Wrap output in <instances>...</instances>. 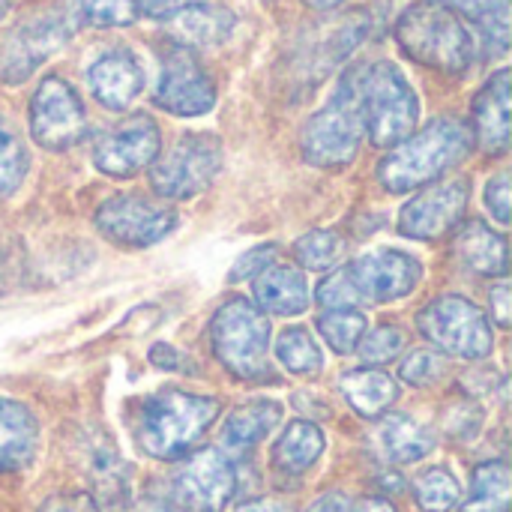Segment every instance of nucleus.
<instances>
[{
  "mask_svg": "<svg viewBox=\"0 0 512 512\" xmlns=\"http://www.w3.org/2000/svg\"><path fill=\"white\" fill-rule=\"evenodd\" d=\"M345 0H306V6H312V9H321V12H327V9H336V6H342Z\"/></svg>",
  "mask_w": 512,
  "mask_h": 512,
  "instance_id": "obj_49",
  "label": "nucleus"
},
{
  "mask_svg": "<svg viewBox=\"0 0 512 512\" xmlns=\"http://www.w3.org/2000/svg\"><path fill=\"white\" fill-rule=\"evenodd\" d=\"M318 330L336 354H351V351H357L360 339L366 336L369 321L357 309H327L318 318Z\"/></svg>",
  "mask_w": 512,
  "mask_h": 512,
  "instance_id": "obj_33",
  "label": "nucleus"
},
{
  "mask_svg": "<svg viewBox=\"0 0 512 512\" xmlns=\"http://www.w3.org/2000/svg\"><path fill=\"white\" fill-rule=\"evenodd\" d=\"M87 84H90V93L96 96L99 105H105L111 111H123L141 96L144 69H141V63H138V57L132 51L111 48V51L99 54L90 63Z\"/></svg>",
  "mask_w": 512,
  "mask_h": 512,
  "instance_id": "obj_17",
  "label": "nucleus"
},
{
  "mask_svg": "<svg viewBox=\"0 0 512 512\" xmlns=\"http://www.w3.org/2000/svg\"><path fill=\"white\" fill-rule=\"evenodd\" d=\"M378 444L390 462L411 465V462L426 459L435 450V435L408 414H390L384 417L378 429Z\"/></svg>",
  "mask_w": 512,
  "mask_h": 512,
  "instance_id": "obj_25",
  "label": "nucleus"
},
{
  "mask_svg": "<svg viewBox=\"0 0 512 512\" xmlns=\"http://www.w3.org/2000/svg\"><path fill=\"white\" fill-rule=\"evenodd\" d=\"M357 512H399L390 501H384V498H369V501H363L360 504V510Z\"/></svg>",
  "mask_w": 512,
  "mask_h": 512,
  "instance_id": "obj_47",
  "label": "nucleus"
},
{
  "mask_svg": "<svg viewBox=\"0 0 512 512\" xmlns=\"http://www.w3.org/2000/svg\"><path fill=\"white\" fill-rule=\"evenodd\" d=\"M360 99L366 135L375 147H396L417 129V90L390 60L360 63Z\"/></svg>",
  "mask_w": 512,
  "mask_h": 512,
  "instance_id": "obj_6",
  "label": "nucleus"
},
{
  "mask_svg": "<svg viewBox=\"0 0 512 512\" xmlns=\"http://www.w3.org/2000/svg\"><path fill=\"white\" fill-rule=\"evenodd\" d=\"M360 306L366 303H393L408 297L423 279V267L414 255L399 249H375L345 267Z\"/></svg>",
  "mask_w": 512,
  "mask_h": 512,
  "instance_id": "obj_16",
  "label": "nucleus"
},
{
  "mask_svg": "<svg viewBox=\"0 0 512 512\" xmlns=\"http://www.w3.org/2000/svg\"><path fill=\"white\" fill-rule=\"evenodd\" d=\"M510 468L507 462H486L474 471L471 495L459 512H507L510 510Z\"/></svg>",
  "mask_w": 512,
  "mask_h": 512,
  "instance_id": "obj_29",
  "label": "nucleus"
},
{
  "mask_svg": "<svg viewBox=\"0 0 512 512\" xmlns=\"http://www.w3.org/2000/svg\"><path fill=\"white\" fill-rule=\"evenodd\" d=\"M138 512H189L177 498H165V495H147L141 504H138Z\"/></svg>",
  "mask_w": 512,
  "mask_h": 512,
  "instance_id": "obj_46",
  "label": "nucleus"
},
{
  "mask_svg": "<svg viewBox=\"0 0 512 512\" xmlns=\"http://www.w3.org/2000/svg\"><path fill=\"white\" fill-rule=\"evenodd\" d=\"M219 411L222 408L213 396H195L183 390L156 393L135 411V441L153 459H180L216 423Z\"/></svg>",
  "mask_w": 512,
  "mask_h": 512,
  "instance_id": "obj_2",
  "label": "nucleus"
},
{
  "mask_svg": "<svg viewBox=\"0 0 512 512\" xmlns=\"http://www.w3.org/2000/svg\"><path fill=\"white\" fill-rule=\"evenodd\" d=\"M195 3H207V0H141V12L150 15V18H171L174 12L186 9V6H195Z\"/></svg>",
  "mask_w": 512,
  "mask_h": 512,
  "instance_id": "obj_42",
  "label": "nucleus"
},
{
  "mask_svg": "<svg viewBox=\"0 0 512 512\" xmlns=\"http://www.w3.org/2000/svg\"><path fill=\"white\" fill-rule=\"evenodd\" d=\"M39 450V423L30 408L0 396V474L27 468Z\"/></svg>",
  "mask_w": 512,
  "mask_h": 512,
  "instance_id": "obj_20",
  "label": "nucleus"
},
{
  "mask_svg": "<svg viewBox=\"0 0 512 512\" xmlns=\"http://www.w3.org/2000/svg\"><path fill=\"white\" fill-rule=\"evenodd\" d=\"M474 150L471 126L459 117H438L420 132L399 141L378 165V180L387 192H414L441 180Z\"/></svg>",
  "mask_w": 512,
  "mask_h": 512,
  "instance_id": "obj_1",
  "label": "nucleus"
},
{
  "mask_svg": "<svg viewBox=\"0 0 512 512\" xmlns=\"http://www.w3.org/2000/svg\"><path fill=\"white\" fill-rule=\"evenodd\" d=\"M276 243H264V246H255L252 252L240 255L237 264L231 267V282H243V279H255L261 276L273 261H276Z\"/></svg>",
  "mask_w": 512,
  "mask_h": 512,
  "instance_id": "obj_39",
  "label": "nucleus"
},
{
  "mask_svg": "<svg viewBox=\"0 0 512 512\" xmlns=\"http://www.w3.org/2000/svg\"><path fill=\"white\" fill-rule=\"evenodd\" d=\"M324 447H327L324 432L309 420H297L273 444L270 465L285 477H300L324 456Z\"/></svg>",
  "mask_w": 512,
  "mask_h": 512,
  "instance_id": "obj_23",
  "label": "nucleus"
},
{
  "mask_svg": "<svg viewBox=\"0 0 512 512\" xmlns=\"http://www.w3.org/2000/svg\"><path fill=\"white\" fill-rule=\"evenodd\" d=\"M405 333L399 330V327H378V330H372V333H366L363 339H360V345H357V351H360V357H363V363L366 366H381V363H390V360H396L402 351H405Z\"/></svg>",
  "mask_w": 512,
  "mask_h": 512,
  "instance_id": "obj_36",
  "label": "nucleus"
},
{
  "mask_svg": "<svg viewBox=\"0 0 512 512\" xmlns=\"http://www.w3.org/2000/svg\"><path fill=\"white\" fill-rule=\"evenodd\" d=\"M474 144L489 156H501L510 147V69H498L474 99Z\"/></svg>",
  "mask_w": 512,
  "mask_h": 512,
  "instance_id": "obj_18",
  "label": "nucleus"
},
{
  "mask_svg": "<svg viewBox=\"0 0 512 512\" xmlns=\"http://www.w3.org/2000/svg\"><path fill=\"white\" fill-rule=\"evenodd\" d=\"M255 297L258 303L273 312V315H300L309 309V285L306 276L297 267H285V264H270L258 282H255Z\"/></svg>",
  "mask_w": 512,
  "mask_h": 512,
  "instance_id": "obj_22",
  "label": "nucleus"
},
{
  "mask_svg": "<svg viewBox=\"0 0 512 512\" xmlns=\"http://www.w3.org/2000/svg\"><path fill=\"white\" fill-rule=\"evenodd\" d=\"M234 492V465L213 447L189 453L174 474V498L189 512H222Z\"/></svg>",
  "mask_w": 512,
  "mask_h": 512,
  "instance_id": "obj_15",
  "label": "nucleus"
},
{
  "mask_svg": "<svg viewBox=\"0 0 512 512\" xmlns=\"http://www.w3.org/2000/svg\"><path fill=\"white\" fill-rule=\"evenodd\" d=\"M96 228L123 249H147L177 228V210L147 195H117L96 210Z\"/></svg>",
  "mask_w": 512,
  "mask_h": 512,
  "instance_id": "obj_9",
  "label": "nucleus"
},
{
  "mask_svg": "<svg viewBox=\"0 0 512 512\" xmlns=\"http://www.w3.org/2000/svg\"><path fill=\"white\" fill-rule=\"evenodd\" d=\"M348 255V243L339 231L333 228H318V231H309L303 234L297 243H294V258L297 264H303L306 270H333L345 261Z\"/></svg>",
  "mask_w": 512,
  "mask_h": 512,
  "instance_id": "obj_31",
  "label": "nucleus"
},
{
  "mask_svg": "<svg viewBox=\"0 0 512 512\" xmlns=\"http://www.w3.org/2000/svg\"><path fill=\"white\" fill-rule=\"evenodd\" d=\"M39 512H99L90 495H57L48 504H42Z\"/></svg>",
  "mask_w": 512,
  "mask_h": 512,
  "instance_id": "obj_41",
  "label": "nucleus"
},
{
  "mask_svg": "<svg viewBox=\"0 0 512 512\" xmlns=\"http://www.w3.org/2000/svg\"><path fill=\"white\" fill-rule=\"evenodd\" d=\"M225 147L210 132H189L177 138L150 165V186L159 198L186 201L201 195L222 171Z\"/></svg>",
  "mask_w": 512,
  "mask_h": 512,
  "instance_id": "obj_7",
  "label": "nucleus"
},
{
  "mask_svg": "<svg viewBox=\"0 0 512 512\" xmlns=\"http://www.w3.org/2000/svg\"><path fill=\"white\" fill-rule=\"evenodd\" d=\"M396 42L411 60L429 69L447 72V75L468 72V66L474 63V51H477L474 36L465 27V21L456 12L429 0L414 3L399 15Z\"/></svg>",
  "mask_w": 512,
  "mask_h": 512,
  "instance_id": "obj_4",
  "label": "nucleus"
},
{
  "mask_svg": "<svg viewBox=\"0 0 512 512\" xmlns=\"http://www.w3.org/2000/svg\"><path fill=\"white\" fill-rule=\"evenodd\" d=\"M456 258L465 270L477 276H504L507 273V240L492 231L486 222L471 219L456 234Z\"/></svg>",
  "mask_w": 512,
  "mask_h": 512,
  "instance_id": "obj_21",
  "label": "nucleus"
},
{
  "mask_svg": "<svg viewBox=\"0 0 512 512\" xmlns=\"http://www.w3.org/2000/svg\"><path fill=\"white\" fill-rule=\"evenodd\" d=\"M30 132L45 150H69L87 132V111L75 87L60 75H45L30 99Z\"/></svg>",
  "mask_w": 512,
  "mask_h": 512,
  "instance_id": "obj_10",
  "label": "nucleus"
},
{
  "mask_svg": "<svg viewBox=\"0 0 512 512\" xmlns=\"http://www.w3.org/2000/svg\"><path fill=\"white\" fill-rule=\"evenodd\" d=\"M486 204L498 222H510V174L501 171L486 186Z\"/></svg>",
  "mask_w": 512,
  "mask_h": 512,
  "instance_id": "obj_40",
  "label": "nucleus"
},
{
  "mask_svg": "<svg viewBox=\"0 0 512 512\" xmlns=\"http://www.w3.org/2000/svg\"><path fill=\"white\" fill-rule=\"evenodd\" d=\"M282 420V405L279 402H252L240 405L225 417L222 426V447L231 453H246L258 447Z\"/></svg>",
  "mask_w": 512,
  "mask_h": 512,
  "instance_id": "obj_24",
  "label": "nucleus"
},
{
  "mask_svg": "<svg viewBox=\"0 0 512 512\" xmlns=\"http://www.w3.org/2000/svg\"><path fill=\"white\" fill-rule=\"evenodd\" d=\"M306 512H354V501L345 492H327V495L315 498Z\"/></svg>",
  "mask_w": 512,
  "mask_h": 512,
  "instance_id": "obj_43",
  "label": "nucleus"
},
{
  "mask_svg": "<svg viewBox=\"0 0 512 512\" xmlns=\"http://www.w3.org/2000/svg\"><path fill=\"white\" fill-rule=\"evenodd\" d=\"M12 3H15V0H0V21H3V15L12 9Z\"/></svg>",
  "mask_w": 512,
  "mask_h": 512,
  "instance_id": "obj_50",
  "label": "nucleus"
},
{
  "mask_svg": "<svg viewBox=\"0 0 512 512\" xmlns=\"http://www.w3.org/2000/svg\"><path fill=\"white\" fill-rule=\"evenodd\" d=\"M150 354H159V357H168V360H156V366H162V369H177V372H195V366L189 363V357L186 354H180V351H174V348H168V345H156Z\"/></svg>",
  "mask_w": 512,
  "mask_h": 512,
  "instance_id": "obj_45",
  "label": "nucleus"
},
{
  "mask_svg": "<svg viewBox=\"0 0 512 512\" xmlns=\"http://www.w3.org/2000/svg\"><path fill=\"white\" fill-rule=\"evenodd\" d=\"M444 429L456 441H471L483 429V411L477 405H471V402L450 405V411L444 417Z\"/></svg>",
  "mask_w": 512,
  "mask_h": 512,
  "instance_id": "obj_38",
  "label": "nucleus"
},
{
  "mask_svg": "<svg viewBox=\"0 0 512 512\" xmlns=\"http://www.w3.org/2000/svg\"><path fill=\"white\" fill-rule=\"evenodd\" d=\"M162 153V132L153 117L132 114L102 132L93 144V165L108 177H135Z\"/></svg>",
  "mask_w": 512,
  "mask_h": 512,
  "instance_id": "obj_13",
  "label": "nucleus"
},
{
  "mask_svg": "<svg viewBox=\"0 0 512 512\" xmlns=\"http://www.w3.org/2000/svg\"><path fill=\"white\" fill-rule=\"evenodd\" d=\"M342 393H345L348 405L360 417H381L399 399L396 381L387 372H378V369H369V366L345 372L342 375Z\"/></svg>",
  "mask_w": 512,
  "mask_h": 512,
  "instance_id": "obj_26",
  "label": "nucleus"
},
{
  "mask_svg": "<svg viewBox=\"0 0 512 512\" xmlns=\"http://www.w3.org/2000/svg\"><path fill=\"white\" fill-rule=\"evenodd\" d=\"M90 483H93V492H96V501L102 510H123V504H126V468H123L120 456L111 450V444H96L90 450Z\"/></svg>",
  "mask_w": 512,
  "mask_h": 512,
  "instance_id": "obj_28",
  "label": "nucleus"
},
{
  "mask_svg": "<svg viewBox=\"0 0 512 512\" xmlns=\"http://www.w3.org/2000/svg\"><path fill=\"white\" fill-rule=\"evenodd\" d=\"M30 168V153L9 120L0 117V201L12 198Z\"/></svg>",
  "mask_w": 512,
  "mask_h": 512,
  "instance_id": "obj_32",
  "label": "nucleus"
},
{
  "mask_svg": "<svg viewBox=\"0 0 512 512\" xmlns=\"http://www.w3.org/2000/svg\"><path fill=\"white\" fill-rule=\"evenodd\" d=\"M438 3L459 18H471L483 36L486 45L495 48V54H504L510 45V0H429Z\"/></svg>",
  "mask_w": 512,
  "mask_h": 512,
  "instance_id": "obj_27",
  "label": "nucleus"
},
{
  "mask_svg": "<svg viewBox=\"0 0 512 512\" xmlns=\"http://www.w3.org/2000/svg\"><path fill=\"white\" fill-rule=\"evenodd\" d=\"M72 15L93 27H123L138 21L141 0H72Z\"/></svg>",
  "mask_w": 512,
  "mask_h": 512,
  "instance_id": "obj_35",
  "label": "nucleus"
},
{
  "mask_svg": "<svg viewBox=\"0 0 512 512\" xmlns=\"http://www.w3.org/2000/svg\"><path fill=\"white\" fill-rule=\"evenodd\" d=\"M237 512H288L282 504H273V501H255V504H246Z\"/></svg>",
  "mask_w": 512,
  "mask_h": 512,
  "instance_id": "obj_48",
  "label": "nucleus"
},
{
  "mask_svg": "<svg viewBox=\"0 0 512 512\" xmlns=\"http://www.w3.org/2000/svg\"><path fill=\"white\" fill-rule=\"evenodd\" d=\"M468 201H471L468 177H447L429 183L402 207L399 231L411 240H438L465 219Z\"/></svg>",
  "mask_w": 512,
  "mask_h": 512,
  "instance_id": "obj_14",
  "label": "nucleus"
},
{
  "mask_svg": "<svg viewBox=\"0 0 512 512\" xmlns=\"http://www.w3.org/2000/svg\"><path fill=\"white\" fill-rule=\"evenodd\" d=\"M276 357L297 378H315L324 369L321 345L315 342V336L306 327H288L276 339Z\"/></svg>",
  "mask_w": 512,
  "mask_h": 512,
  "instance_id": "obj_30",
  "label": "nucleus"
},
{
  "mask_svg": "<svg viewBox=\"0 0 512 512\" xmlns=\"http://www.w3.org/2000/svg\"><path fill=\"white\" fill-rule=\"evenodd\" d=\"M366 135L363 99H360V66H351L327 105L315 111L303 132L300 150L303 159L315 168H345L354 162Z\"/></svg>",
  "mask_w": 512,
  "mask_h": 512,
  "instance_id": "obj_3",
  "label": "nucleus"
},
{
  "mask_svg": "<svg viewBox=\"0 0 512 512\" xmlns=\"http://www.w3.org/2000/svg\"><path fill=\"white\" fill-rule=\"evenodd\" d=\"M153 102L177 117H198L216 105V84L195 51L171 45L162 54Z\"/></svg>",
  "mask_w": 512,
  "mask_h": 512,
  "instance_id": "obj_11",
  "label": "nucleus"
},
{
  "mask_svg": "<svg viewBox=\"0 0 512 512\" xmlns=\"http://www.w3.org/2000/svg\"><path fill=\"white\" fill-rule=\"evenodd\" d=\"M72 6L60 12H39L18 24L0 51V81L21 84L48 54H54L72 36Z\"/></svg>",
  "mask_w": 512,
  "mask_h": 512,
  "instance_id": "obj_12",
  "label": "nucleus"
},
{
  "mask_svg": "<svg viewBox=\"0 0 512 512\" xmlns=\"http://www.w3.org/2000/svg\"><path fill=\"white\" fill-rule=\"evenodd\" d=\"M417 330L444 354L462 360H483L492 354V327L483 309L459 294L435 297L417 315Z\"/></svg>",
  "mask_w": 512,
  "mask_h": 512,
  "instance_id": "obj_8",
  "label": "nucleus"
},
{
  "mask_svg": "<svg viewBox=\"0 0 512 512\" xmlns=\"http://www.w3.org/2000/svg\"><path fill=\"white\" fill-rule=\"evenodd\" d=\"M444 372H447V360H444L441 351H432V348L414 351V354L402 363V369H399L402 381L411 384V387H429V384H435L438 378H444Z\"/></svg>",
  "mask_w": 512,
  "mask_h": 512,
  "instance_id": "obj_37",
  "label": "nucleus"
},
{
  "mask_svg": "<svg viewBox=\"0 0 512 512\" xmlns=\"http://www.w3.org/2000/svg\"><path fill=\"white\" fill-rule=\"evenodd\" d=\"M459 495V480L447 468H429L414 480V498L426 512H450Z\"/></svg>",
  "mask_w": 512,
  "mask_h": 512,
  "instance_id": "obj_34",
  "label": "nucleus"
},
{
  "mask_svg": "<svg viewBox=\"0 0 512 512\" xmlns=\"http://www.w3.org/2000/svg\"><path fill=\"white\" fill-rule=\"evenodd\" d=\"M216 360L240 381H270V321L246 297L225 300L210 321Z\"/></svg>",
  "mask_w": 512,
  "mask_h": 512,
  "instance_id": "obj_5",
  "label": "nucleus"
},
{
  "mask_svg": "<svg viewBox=\"0 0 512 512\" xmlns=\"http://www.w3.org/2000/svg\"><path fill=\"white\" fill-rule=\"evenodd\" d=\"M234 24H237V18L231 9L210 6V3H195V6L174 12L171 18H165V30L174 39V45H183L189 51L222 45L231 36Z\"/></svg>",
  "mask_w": 512,
  "mask_h": 512,
  "instance_id": "obj_19",
  "label": "nucleus"
},
{
  "mask_svg": "<svg viewBox=\"0 0 512 512\" xmlns=\"http://www.w3.org/2000/svg\"><path fill=\"white\" fill-rule=\"evenodd\" d=\"M489 303H492V312H495V321L501 327H510V285L507 282H498L489 294Z\"/></svg>",
  "mask_w": 512,
  "mask_h": 512,
  "instance_id": "obj_44",
  "label": "nucleus"
}]
</instances>
